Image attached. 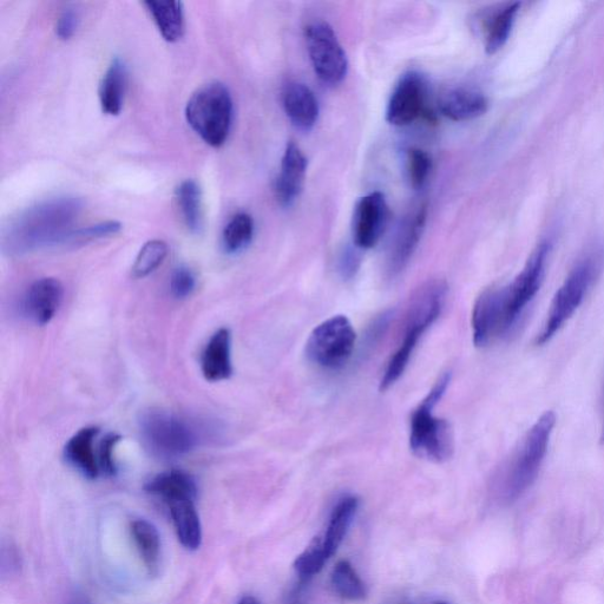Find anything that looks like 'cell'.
Returning <instances> with one entry per match:
<instances>
[{
    "label": "cell",
    "mask_w": 604,
    "mask_h": 604,
    "mask_svg": "<svg viewBox=\"0 0 604 604\" xmlns=\"http://www.w3.org/2000/svg\"><path fill=\"white\" fill-rule=\"evenodd\" d=\"M175 200L189 232L198 234L203 226L202 193L198 182L186 180L175 190Z\"/></svg>",
    "instance_id": "cell-25"
},
{
    "label": "cell",
    "mask_w": 604,
    "mask_h": 604,
    "mask_svg": "<svg viewBox=\"0 0 604 604\" xmlns=\"http://www.w3.org/2000/svg\"><path fill=\"white\" fill-rule=\"evenodd\" d=\"M140 430L146 448L162 459L186 456L200 442L198 431L192 424L166 411L144 412L140 418Z\"/></svg>",
    "instance_id": "cell-8"
},
{
    "label": "cell",
    "mask_w": 604,
    "mask_h": 604,
    "mask_svg": "<svg viewBox=\"0 0 604 604\" xmlns=\"http://www.w3.org/2000/svg\"><path fill=\"white\" fill-rule=\"evenodd\" d=\"M131 531H133L136 546L140 550L149 574L155 575L159 570L161 554L159 531H157L154 524L146 520L135 521L131 524Z\"/></svg>",
    "instance_id": "cell-26"
},
{
    "label": "cell",
    "mask_w": 604,
    "mask_h": 604,
    "mask_svg": "<svg viewBox=\"0 0 604 604\" xmlns=\"http://www.w3.org/2000/svg\"><path fill=\"white\" fill-rule=\"evenodd\" d=\"M425 222L426 207L422 206L412 216L411 220L405 222L403 227H400L389 256V272L392 277L403 272L404 268L409 264L413 253L416 252L420 239H422Z\"/></svg>",
    "instance_id": "cell-19"
},
{
    "label": "cell",
    "mask_w": 604,
    "mask_h": 604,
    "mask_svg": "<svg viewBox=\"0 0 604 604\" xmlns=\"http://www.w3.org/2000/svg\"><path fill=\"white\" fill-rule=\"evenodd\" d=\"M98 435L100 429L96 426H88L75 433L64 448L65 461L88 479H96L101 474L95 453V441Z\"/></svg>",
    "instance_id": "cell-17"
},
{
    "label": "cell",
    "mask_w": 604,
    "mask_h": 604,
    "mask_svg": "<svg viewBox=\"0 0 604 604\" xmlns=\"http://www.w3.org/2000/svg\"><path fill=\"white\" fill-rule=\"evenodd\" d=\"M168 245L162 240H150L141 248L133 265V277L142 279L153 274L168 255Z\"/></svg>",
    "instance_id": "cell-30"
},
{
    "label": "cell",
    "mask_w": 604,
    "mask_h": 604,
    "mask_svg": "<svg viewBox=\"0 0 604 604\" xmlns=\"http://www.w3.org/2000/svg\"><path fill=\"white\" fill-rule=\"evenodd\" d=\"M604 267V248L597 246L577 262L571 269L566 281L555 294L551 302L546 323L537 334L535 344L543 346L549 343L562 327L568 323L575 312L579 310L590 290L599 280Z\"/></svg>",
    "instance_id": "cell-5"
},
{
    "label": "cell",
    "mask_w": 604,
    "mask_h": 604,
    "mask_svg": "<svg viewBox=\"0 0 604 604\" xmlns=\"http://www.w3.org/2000/svg\"><path fill=\"white\" fill-rule=\"evenodd\" d=\"M327 561L328 557L325 554L321 540L315 538L311 546L297 557L294 562V569L297 571L299 580L310 582L315 575L323 570Z\"/></svg>",
    "instance_id": "cell-31"
},
{
    "label": "cell",
    "mask_w": 604,
    "mask_h": 604,
    "mask_svg": "<svg viewBox=\"0 0 604 604\" xmlns=\"http://www.w3.org/2000/svg\"><path fill=\"white\" fill-rule=\"evenodd\" d=\"M121 229L122 225L120 222L117 221H107L98 223V225L95 226L75 229V231L69 235V238L67 239V242H65V245H84L90 241L107 238V236L110 235H115L120 232Z\"/></svg>",
    "instance_id": "cell-32"
},
{
    "label": "cell",
    "mask_w": 604,
    "mask_h": 604,
    "mask_svg": "<svg viewBox=\"0 0 604 604\" xmlns=\"http://www.w3.org/2000/svg\"><path fill=\"white\" fill-rule=\"evenodd\" d=\"M435 604H449V603H446V602H436Z\"/></svg>",
    "instance_id": "cell-41"
},
{
    "label": "cell",
    "mask_w": 604,
    "mask_h": 604,
    "mask_svg": "<svg viewBox=\"0 0 604 604\" xmlns=\"http://www.w3.org/2000/svg\"><path fill=\"white\" fill-rule=\"evenodd\" d=\"M489 103L481 91L456 88L446 91L439 100V110L455 122L475 120L487 113Z\"/></svg>",
    "instance_id": "cell-18"
},
{
    "label": "cell",
    "mask_w": 604,
    "mask_h": 604,
    "mask_svg": "<svg viewBox=\"0 0 604 604\" xmlns=\"http://www.w3.org/2000/svg\"><path fill=\"white\" fill-rule=\"evenodd\" d=\"M550 252V242H541L514 281L502 287L489 288L479 295L471 319L476 346H488L514 330L541 290Z\"/></svg>",
    "instance_id": "cell-1"
},
{
    "label": "cell",
    "mask_w": 604,
    "mask_h": 604,
    "mask_svg": "<svg viewBox=\"0 0 604 604\" xmlns=\"http://www.w3.org/2000/svg\"><path fill=\"white\" fill-rule=\"evenodd\" d=\"M426 93V82L418 72L410 71L400 77L387 103V122L404 127L418 120L424 113Z\"/></svg>",
    "instance_id": "cell-11"
},
{
    "label": "cell",
    "mask_w": 604,
    "mask_h": 604,
    "mask_svg": "<svg viewBox=\"0 0 604 604\" xmlns=\"http://www.w3.org/2000/svg\"><path fill=\"white\" fill-rule=\"evenodd\" d=\"M63 295L61 281L55 278H43L35 281L23 299L25 317L39 326L49 324L62 305Z\"/></svg>",
    "instance_id": "cell-13"
},
{
    "label": "cell",
    "mask_w": 604,
    "mask_h": 604,
    "mask_svg": "<svg viewBox=\"0 0 604 604\" xmlns=\"http://www.w3.org/2000/svg\"><path fill=\"white\" fill-rule=\"evenodd\" d=\"M187 122L208 146L220 148L231 133L234 104L225 84L210 82L195 91L186 105Z\"/></svg>",
    "instance_id": "cell-7"
},
{
    "label": "cell",
    "mask_w": 604,
    "mask_h": 604,
    "mask_svg": "<svg viewBox=\"0 0 604 604\" xmlns=\"http://www.w3.org/2000/svg\"><path fill=\"white\" fill-rule=\"evenodd\" d=\"M360 265V259L356 251L349 248L346 249L340 260V271L345 278H352L356 275Z\"/></svg>",
    "instance_id": "cell-37"
},
{
    "label": "cell",
    "mask_w": 604,
    "mask_h": 604,
    "mask_svg": "<svg viewBox=\"0 0 604 604\" xmlns=\"http://www.w3.org/2000/svg\"><path fill=\"white\" fill-rule=\"evenodd\" d=\"M520 8V3L509 4L492 18L485 38V50L489 55L496 54L508 42Z\"/></svg>",
    "instance_id": "cell-28"
},
{
    "label": "cell",
    "mask_w": 604,
    "mask_h": 604,
    "mask_svg": "<svg viewBox=\"0 0 604 604\" xmlns=\"http://www.w3.org/2000/svg\"><path fill=\"white\" fill-rule=\"evenodd\" d=\"M83 210L75 196H56L35 203L13 216L5 226L2 247L6 254L22 256L39 249L65 245Z\"/></svg>",
    "instance_id": "cell-2"
},
{
    "label": "cell",
    "mask_w": 604,
    "mask_h": 604,
    "mask_svg": "<svg viewBox=\"0 0 604 604\" xmlns=\"http://www.w3.org/2000/svg\"><path fill=\"white\" fill-rule=\"evenodd\" d=\"M254 236V220L247 213L233 216L222 233V247L227 254H238L251 245Z\"/></svg>",
    "instance_id": "cell-27"
},
{
    "label": "cell",
    "mask_w": 604,
    "mask_h": 604,
    "mask_svg": "<svg viewBox=\"0 0 604 604\" xmlns=\"http://www.w3.org/2000/svg\"><path fill=\"white\" fill-rule=\"evenodd\" d=\"M196 287L195 275L188 267L176 268L170 278V293L175 299H187L193 294Z\"/></svg>",
    "instance_id": "cell-34"
},
{
    "label": "cell",
    "mask_w": 604,
    "mask_h": 604,
    "mask_svg": "<svg viewBox=\"0 0 604 604\" xmlns=\"http://www.w3.org/2000/svg\"><path fill=\"white\" fill-rule=\"evenodd\" d=\"M555 425V413H543L512 451L496 477V494L501 502H516L535 483L546 459Z\"/></svg>",
    "instance_id": "cell-3"
},
{
    "label": "cell",
    "mask_w": 604,
    "mask_h": 604,
    "mask_svg": "<svg viewBox=\"0 0 604 604\" xmlns=\"http://www.w3.org/2000/svg\"><path fill=\"white\" fill-rule=\"evenodd\" d=\"M282 105L293 126L301 131H311L319 118V102L313 91L300 82L287 83L282 90Z\"/></svg>",
    "instance_id": "cell-15"
},
{
    "label": "cell",
    "mask_w": 604,
    "mask_h": 604,
    "mask_svg": "<svg viewBox=\"0 0 604 604\" xmlns=\"http://www.w3.org/2000/svg\"><path fill=\"white\" fill-rule=\"evenodd\" d=\"M201 370L208 382L219 383L232 377V333L220 328L209 339L201 357Z\"/></svg>",
    "instance_id": "cell-16"
},
{
    "label": "cell",
    "mask_w": 604,
    "mask_h": 604,
    "mask_svg": "<svg viewBox=\"0 0 604 604\" xmlns=\"http://www.w3.org/2000/svg\"><path fill=\"white\" fill-rule=\"evenodd\" d=\"M305 39L319 80L330 87L343 82L349 71V59L332 26L325 21L311 22L305 28Z\"/></svg>",
    "instance_id": "cell-10"
},
{
    "label": "cell",
    "mask_w": 604,
    "mask_h": 604,
    "mask_svg": "<svg viewBox=\"0 0 604 604\" xmlns=\"http://www.w3.org/2000/svg\"><path fill=\"white\" fill-rule=\"evenodd\" d=\"M148 494L161 498L164 503L176 500H196L198 485L185 471L170 470L157 475L146 485Z\"/></svg>",
    "instance_id": "cell-21"
},
{
    "label": "cell",
    "mask_w": 604,
    "mask_h": 604,
    "mask_svg": "<svg viewBox=\"0 0 604 604\" xmlns=\"http://www.w3.org/2000/svg\"><path fill=\"white\" fill-rule=\"evenodd\" d=\"M601 443L604 444V386H603V422L601 430Z\"/></svg>",
    "instance_id": "cell-40"
},
{
    "label": "cell",
    "mask_w": 604,
    "mask_h": 604,
    "mask_svg": "<svg viewBox=\"0 0 604 604\" xmlns=\"http://www.w3.org/2000/svg\"><path fill=\"white\" fill-rule=\"evenodd\" d=\"M450 382L451 373H444L411 416L410 448L417 457L433 463H444L453 455L451 426L445 419L433 415Z\"/></svg>",
    "instance_id": "cell-6"
},
{
    "label": "cell",
    "mask_w": 604,
    "mask_h": 604,
    "mask_svg": "<svg viewBox=\"0 0 604 604\" xmlns=\"http://www.w3.org/2000/svg\"><path fill=\"white\" fill-rule=\"evenodd\" d=\"M358 508V497L353 495H346L340 498L336 507L333 508L324 541H321L328 560L337 553L341 543L345 540L354 517H356Z\"/></svg>",
    "instance_id": "cell-20"
},
{
    "label": "cell",
    "mask_w": 604,
    "mask_h": 604,
    "mask_svg": "<svg viewBox=\"0 0 604 604\" xmlns=\"http://www.w3.org/2000/svg\"><path fill=\"white\" fill-rule=\"evenodd\" d=\"M121 441V436L115 435V433H109L105 436L100 443V449H98V465H100L101 474L105 476L116 475V463L114 458V452L116 445Z\"/></svg>",
    "instance_id": "cell-35"
},
{
    "label": "cell",
    "mask_w": 604,
    "mask_h": 604,
    "mask_svg": "<svg viewBox=\"0 0 604 604\" xmlns=\"http://www.w3.org/2000/svg\"><path fill=\"white\" fill-rule=\"evenodd\" d=\"M128 70L121 58L111 61L100 85V104L103 113L116 116L121 113L126 97Z\"/></svg>",
    "instance_id": "cell-22"
},
{
    "label": "cell",
    "mask_w": 604,
    "mask_h": 604,
    "mask_svg": "<svg viewBox=\"0 0 604 604\" xmlns=\"http://www.w3.org/2000/svg\"><path fill=\"white\" fill-rule=\"evenodd\" d=\"M177 537L188 550H198L202 543V527L195 500H176L167 503Z\"/></svg>",
    "instance_id": "cell-23"
},
{
    "label": "cell",
    "mask_w": 604,
    "mask_h": 604,
    "mask_svg": "<svg viewBox=\"0 0 604 604\" xmlns=\"http://www.w3.org/2000/svg\"><path fill=\"white\" fill-rule=\"evenodd\" d=\"M308 583L310 582L299 580V582L291 589V592L288 593L285 604H305L308 593Z\"/></svg>",
    "instance_id": "cell-38"
},
{
    "label": "cell",
    "mask_w": 604,
    "mask_h": 604,
    "mask_svg": "<svg viewBox=\"0 0 604 604\" xmlns=\"http://www.w3.org/2000/svg\"><path fill=\"white\" fill-rule=\"evenodd\" d=\"M161 36L169 43L185 35V10L181 2H144Z\"/></svg>",
    "instance_id": "cell-24"
},
{
    "label": "cell",
    "mask_w": 604,
    "mask_h": 604,
    "mask_svg": "<svg viewBox=\"0 0 604 604\" xmlns=\"http://www.w3.org/2000/svg\"><path fill=\"white\" fill-rule=\"evenodd\" d=\"M238 604H261L253 596H245Z\"/></svg>",
    "instance_id": "cell-39"
},
{
    "label": "cell",
    "mask_w": 604,
    "mask_h": 604,
    "mask_svg": "<svg viewBox=\"0 0 604 604\" xmlns=\"http://www.w3.org/2000/svg\"><path fill=\"white\" fill-rule=\"evenodd\" d=\"M357 334L349 318L334 315L314 328L307 340L308 358L323 369L338 370L352 357Z\"/></svg>",
    "instance_id": "cell-9"
},
{
    "label": "cell",
    "mask_w": 604,
    "mask_h": 604,
    "mask_svg": "<svg viewBox=\"0 0 604 604\" xmlns=\"http://www.w3.org/2000/svg\"><path fill=\"white\" fill-rule=\"evenodd\" d=\"M307 173V159L294 142L287 144L282 156L280 174L275 181V198L282 207H290L304 189Z\"/></svg>",
    "instance_id": "cell-14"
},
{
    "label": "cell",
    "mask_w": 604,
    "mask_h": 604,
    "mask_svg": "<svg viewBox=\"0 0 604 604\" xmlns=\"http://www.w3.org/2000/svg\"><path fill=\"white\" fill-rule=\"evenodd\" d=\"M431 157L422 149H411L407 159V170L413 188H423L431 172Z\"/></svg>",
    "instance_id": "cell-33"
},
{
    "label": "cell",
    "mask_w": 604,
    "mask_h": 604,
    "mask_svg": "<svg viewBox=\"0 0 604 604\" xmlns=\"http://www.w3.org/2000/svg\"><path fill=\"white\" fill-rule=\"evenodd\" d=\"M387 219L389 206L383 193L373 192L361 198L353 215L354 244L360 249L376 247L384 234Z\"/></svg>",
    "instance_id": "cell-12"
},
{
    "label": "cell",
    "mask_w": 604,
    "mask_h": 604,
    "mask_svg": "<svg viewBox=\"0 0 604 604\" xmlns=\"http://www.w3.org/2000/svg\"><path fill=\"white\" fill-rule=\"evenodd\" d=\"M78 13L74 9H65L61 16L58 17L56 23V35L63 41H68L78 28Z\"/></svg>",
    "instance_id": "cell-36"
},
{
    "label": "cell",
    "mask_w": 604,
    "mask_h": 604,
    "mask_svg": "<svg viewBox=\"0 0 604 604\" xmlns=\"http://www.w3.org/2000/svg\"><path fill=\"white\" fill-rule=\"evenodd\" d=\"M446 295L448 286L443 280H432L419 288L407 311L402 343L391 357L380 380V391L389 390L403 376L420 339L441 317Z\"/></svg>",
    "instance_id": "cell-4"
},
{
    "label": "cell",
    "mask_w": 604,
    "mask_h": 604,
    "mask_svg": "<svg viewBox=\"0 0 604 604\" xmlns=\"http://www.w3.org/2000/svg\"><path fill=\"white\" fill-rule=\"evenodd\" d=\"M332 586L336 592L349 601H361L367 596V589L356 569L349 561H339L332 573Z\"/></svg>",
    "instance_id": "cell-29"
}]
</instances>
